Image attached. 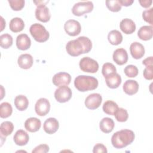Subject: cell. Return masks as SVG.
<instances>
[{"label":"cell","mask_w":153,"mask_h":153,"mask_svg":"<svg viewBox=\"0 0 153 153\" xmlns=\"http://www.w3.org/2000/svg\"><path fill=\"white\" fill-rule=\"evenodd\" d=\"M59 127V124L57 120L55 118L50 117L47 119L43 126L44 130L45 133L51 134L56 133Z\"/></svg>","instance_id":"14"},{"label":"cell","mask_w":153,"mask_h":153,"mask_svg":"<svg viewBox=\"0 0 153 153\" xmlns=\"http://www.w3.org/2000/svg\"><path fill=\"white\" fill-rule=\"evenodd\" d=\"M124 74L128 77L133 78L136 77L138 74V69L137 68L133 65H129L126 66L124 70Z\"/></svg>","instance_id":"35"},{"label":"cell","mask_w":153,"mask_h":153,"mask_svg":"<svg viewBox=\"0 0 153 153\" xmlns=\"http://www.w3.org/2000/svg\"><path fill=\"white\" fill-rule=\"evenodd\" d=\"M92 48L91 40L86 36H79L76 39L71 40L66 45L67 53L73 57L88 53Z\"/></svg>","instance_id":"1"},{"label":"cell","mask_w":153,"mask_h":153,"mask_svg":"<svg viewBox=\"0 0 153 153\" xmlns=\"http://www.w3.org/2000/svg\"><path fill=\"white\" fill-rule=\"evenodd\" d=\"M14 143L19 146L26 145L29 140V136L27 132L23 130H17L13 137Z\"/></svg>","instance_id":"19"},{"label":"cell","mask_w":153,"mask_h":153,"mask_svg":"<svg viewBox=\"0 0 153 153\" xmlns=\"http://www.w3.org/2000/svg\"><path fill=\"white\" fill-rule=\"evenodd\" d=\"M139 2L140 3V5L144 8H149L152 3V0H142V1H139Z\"/></svg>","instance_id":"41"},{"label":"cell","mask_w":153,"mask_h":153,"mask_svg":"<svg viewBox=\"0 0 153 153\" xmlns=\"http://www.w3.org/2000/svg\"><path fill=\"white\" fill-rule=\"evenodd\" d=\"M102 101V96L99 93L89 94L85 100V105L89 109L94 110L98 108Z\"/></svg>","instance_id":"9"},{"label":"cell","mask_w":153,"mask_h":153,"mask_svg":"<svg viewBox=\"0 0 153 153\" xmlns=\"http://www.w3.org/2000/svg\"><path fill=\"white\" fill-rule=\"evenodd\" d=\"M103 112L108 115H114L115 111L118 108V105L112 100H107L103 105Z\"/></svg>","instance_id":"29"},{"label":"cell","mask_w":153,"mask_h":153,"mask_svg":"<svg viewBox=\"0 0 153 153\" xmlns=\"http://www.w3.org/2000/svg\"><path fill=\"white\" fill-rule=\"evenodd\" d=\"M93 4L91 1H82L75 4L72 8V12L76 16H81L92 11Z\"/></svg>","instance_id":"5"},{"label":"cell","mask_w":153,"mask_h":153,"mask_svg":"<svg viewBox=\"0 0 153 153\" xmlns=\"http://www.w3.org/2000/svg\"><path fill=\"white\" fill-rule=\"evenodd\" d=\"M49 151V146L47 144H41L36 146L32 151V153H46Z\"/></svg>","instance_id":"39"},{"label":"cell","mask_w":153,"mask_h":153,"mask_svg":"<svg viewBox=\"0 0 153 153\" xmlns=\"http://www.w3.org/2000/svg\"><path fill=\"white\" fill-rule=\"evenodd\" d=\"M11 8L14 11H20L25 6V1L24 0H8Z\"/></svg>","instance_id":"36"},{"label":"cell","mask_w":153,"mask_h":153,"mask_svg":"<svg viewBox=\"0 0 153 153\" xmlns=\"http://www.w3.org/2000/svg\"><path fill=\"white\" fill-rule=\"evenodd\" d=\"M153 27L152 26H143L137 32L138 37L143 41H148L152 38Z\"/></svg>","instance_id":"22"},{"label":"cell","mask_w":153,"mask_h":153,"mask_svg":"<svg viewBox=\"0 0 153 153\" xmlns=\"http://www.w3.org/2000/svg\"><path fill=\"white\" fill-rule=\"evenodd\" d=\"M108 39L112 45H117L123 41V35L120 31L112 30L108 33Z\"/></svg>","instance_id":"27"},{"label":"cell","mask_w":153,"mask_h":153,"mask_svg":"<svg viewBox=\"0 0 153 153\" xmlns=\"http://www.w3.org/2000/svg\"><path fill=\"white\" fill-rule=\"evenodd\" d=\"M10 29L14 32H21L25 27V23L24 21L19 17H14L12 19L9 24Z\"/></svg>","instance_id":"25"},{"label":"cell","mask_w":153,"mask_h":153,"mask_svg":"<svg viewBox=\"0 0 153 153\" xmlns=\"http://www.w3.org/2000/svg\"><path fill=\"white\" fill-rule=\"evenodd\" d=\"M105 78L107 86L110 88H117L121 83V76L117 73L112 74Z\"/></svg>","instance_id":"24"},{"label":"cell","mask_w":153,"mask_h":153,"mask_svg":"<svg viewBox=\"0 0 153 153\" xmlns=\"http://www.w3.org/2000/svg\"><path fill=\"white\" fill-rule=\"evenodd\" d=\"M33 2L36 4V5L37 7L38 6H41V5H45L48 2V1H34Z\"/></svg>","instance_id":"44"},{"label":"cell","mask_w":153,"mask_h":153,"mask_svg":"<svg viewBox=\"0 0 153 153\" xmlns=\"http://www.w3.org/2000/svg\"><path fill=\"white\" fill-rule=\"evenodd\" d=\"M112 58L117 65H123L126 63L128 60V54L125 49L123 48H117L114 51Z\"/></svg>","instance_id":"13"},{"label":"cell","mask_w":153,"mask_h":153,"mask_svg":"<svg viewBox=\"0 0 153 153\" xmlns=\"http://www.w3.org/2000/svg\"><path fill=\"white\" fill-rule=\"evenodd\" d=\"M71 81V76L69 74L65 72H60L56 74L52 79L54 85L60 87L63 85H68Z\"/></svg>","instance_id":"10"},{"label":"cell","mask_w":153,"mask_h":153,"mask_svg":"<svg viewBox=\"0 0 153 153\" xmlns=\"http://www.w3.org/2000/svg\"><path fill=\"white\" fill-rule=\"evenodd\" d=\"M152 62H153V57L150 56L145 59H144L142 61V64L144 65L145 66H149V65H152Z\"/></svg>","instance_id":"43"},{"label":"cell","mask_w":153,"mask_h":153,"mask_svg":"<svg viewBox=\"0 0 153 153\" xmlns=\"http://www.w3.org/2000/svg\"><path fill=\"white\" fill-rule=\"evenodd\" d=\"M30 33L33 39L39 42H44L49 38V32L46 30L45 27L39 24L34 23L32 25L29 29Z\"/></svg>","instance_id":"4"},{"label":"cell","mask_w":153,"mask_h":153,"mask_svg":"<svg viewBox=\"0 0 153 153\" xmlns=\"http://www.w3.org/2000/svg\"><path fill=\"white\" fill-rule=\"evenodd\" d=\"M17 63L20 68L27 69L32 67L33 60L32 56L29 54H21L17 60Z\"/></svg>","instance_id":"20"},{"label":"cell","mask_w":153,"mask_h":153,"mask_svg":"<svg viewBox=\"0 0 153 153\" xmlns=\"http://www.w3.org/2000/svg\"><path fill=\"white\" fill-rule=\"evenodd\" d=\"M13 112V108L8 102H3L0 105V117L2 118L9 117Z\"/></svg>","instance_id":"30"},{"label":"cell","mask_w":153,"mask_h":153,"mask_svg":"<svg viewBox=\"0 0 153 153\" xmlns=\"http://www.w3.org/2000/svg\"><path fill=\"white\" fill-rule=\"evenodd\" d=\"M102 75L105 78L117 73L115 66L111 63H105L103 64L102 69Z\"/></svg>","instance_id":"32"},{"label":"cell","mask_w":153,"mask_h":153,"mask_svg":"<svg viewBox=\"0 0 153 153\" xmlns=\"http://www.w3.org/2000/svg\"><path fill=\"white\" fill-rule=\"evenodd\" d=\"M152 13H153V8H151L149 10H146L143 11L142 17L143 19L147 23H149L151 26L153 25L152 22Z\"/></svg>","instance_id":"37"},{"label":"cell","mask_w":153,"mask_h":153,"mask_svg":"<svg viewBox=\"0 0 153 153\" xmlns=\"http://www.w3.org/2000/svg\"><path fill=\"white\" fill-rule=\"evenodd\" d=\"M79 68L83 72L88 73H96L99 69V64L95 60L84 57L79 61Z\"/></svg>","instance_id":"6"},{"label":"cell","mask_w":153,"mask_h":153,"mask_svg":"<svg viewBox=\"0 0 153 153\" xmlns=\"http://www.w3.org/2000/svg\"><path fill=\"white\" fill-rule=\"evenodd\" d=\"M123 88L127 94L133 95L138 91L139 84L135 80L128 79L124 83Z\"/></svg>","instance_id":"21"},{"label":"cell","mask_w":153,"mask_h":153,"mask_svg":"<svg viewBox=\"0 0 153 153\" xmlns=\"http://www.w3.org/2000/svg\"><path fill=\"white\" fill-rule=\"evenodd\" d=\"M106 5L107 8L112 12H118L121 9V5L118 0H107Z\"/></svg>","instance_id":"34"},{"label":"cell","mask_w":153,"mask_h":153,"mask_svg":"<svg viewBox=\"0 0 153 153\" xmlns=\"http://www.w3.org/2000/svg\"><path fill=\"white\" fill-rule=\"evenodd\" d=\"M14 130V125L11 121H4L0 126V133L1 137H7L10 135Z\"/></svg>","instance_id":"28"},{"label":"cell","mask_w":153,"mask_h":153,"mask_svg":"<svg viewBox=\"0 0 153 153\" xmlns=\"http://www.w3.org/2000/svg\"><path fill=\"white\" fill-rule=\"evenodd\" d=\"M14 105L16 108L20 111H23L26 110L29 105V100L24 95H18L14 99Z\"/></svg>","instance_id":"26"},{"label":"cell","mask_w":153,"mask_h":153,"mask_svg":"<svg viewBox=\"0 0 153 153\" xmlns=\"http://www.w3.org/2000/svg\"><path fill=\"white\" fill-rule=\"evenodd\" d=\"M114 115H115L116 120L119 122H125L128 117L127 111L122 108H118Z\"/></svg>","instance_id":"33"},{"label":"cell","mask_w":153,"mask_h":153,"mask_svg":"<svg viewBox=\"0 0 153 153\" xmlns=\"http://www.w3.org/2000/svg\"><path fill=\"white\" fill-rule=\"evenodd\" d=\"M41 126L40 120L36 117L27 118L25 122V127L29 132H36L38 131Z\"/></svg>","instance_id":"17"},{"label":"cell","mask_w":153,"mask_h":153,"mask_svg":"<svg viewBox=\"0 0 153 153\" xmlns=\"http://www.w3.org/2000/svg\"><path fill=\"white\" fill-rule=\"evenodd\" d=\"M50 103L48 99L45 98H40L38 99L35 105L36 113L39 116H45L50 111Z\"/></svg>","instance_id":"11"},{"label":"cell","mask_w":153,"mask_h":153,"mask_svg":"<svg viewBox=\"0 0 153 153\" xmlns=\"http://www.w3.org/2000/svg\"><path fill=\"white\" fill-rule=\"evenodd\" d=\"M64 29L68 35L72 36H75L80 33L81 26L78 21L71 19L65 22L64 25Z\"/></svg>","instance_id":"8"},{"label":"cell","mask_w":153,"mask_h":153,"mask_svg":"<svg viewBox=\"0 0 153 153\" xmlns=\"http://www.w3.org/2000/svg\"><path fill=\"white\" fill-rule=\"evenodd\" d=\"M98 80L89 75H78L74 80V85L79 91H87L95 90L98 86Z\"/></svg>","instance_id":"3"},{"label":"cell","mask_w":153,"mask_h":153,"mask_svg":"<svg viewBox=\"0 0 153 153\" xmlns=\"http://www.w3.org/2000/svg\"><path fill=\"white\" fill-rule=\"evenodd\" d=\"M13 42V37L8 33L2 34L0 36V45L3 48H10L12 45Z\"/></svg>","instance_id":"31"},{"label":"cell","mask_w":153,"mask_h":153,"mask_svg":"<svg viewBox=\"0 0 153 153\" xmlns=\"http://www.w3.org/2000/svg\"><path fill=\"white\" fill-rule=\"evenodd\" d=\"M145 51L143 45L138 42H133L130 46V54L135 59H141L144 56Z\"/></svg>","instance_id":"15"},{"label":"cell","mask_w":153,"mask_h":153,"mask_svg":"<svg viewBox=\"0 0 153 153\" xmlns=\"http://www.w3.org/2000/svg\"><path fill=\"white\" fill-rule=\"evenodd\" d=\"M143 75L144 78L148 80L153 79V65L146 66L143 70Z\"/></svg>","instance_id":"38"},{"label":"cell","mask_w":153,"mask_h":153,"mask_svg":"<svg viewBox=\"0 0 153 153\" xmlns=\"http://www.w3.org/2000/svg\"><path fill=\"white\" fill-rule=\"evenodd\" d=\"M72 95L71 89L68 85L59 87L55 90L54 97L60 103H65L69 101Z\"/></svg>","instance_id":"7"},{"label":"cell","mask_w":153,"mask_h":153,"mask_svg":"<svg viewBox=\"0 0 153 153\" xmlns=\"http://www.w3.org/2000/svg\"><path fill=\"white\" fill-rule=\"evenodd\" d=\"M115 126L114 122L112 118L109 117H105L101 120L99 124L100 130L105 133H111Z\"/></svg>","instance_id":"23"},{"label":"cell","mask_w":153,"mask_h":153,"mask_svg":"<svg viewBox=\"0 0 153 153\" xmlns=\"http://www.w3.org/2000/svg\"><path fill=\"white\" fill-rule=\"evenodd\" d=\"M108 152L106 147L102 144V143H97L96 144L93 149V153H97V152H103V153H106Z\"/></svg>","instance_id":"40"},{"label":"cell","mask_w":153,"mask_h":153,"mask_svg":"<svg viewBox=\"0 0 153 153\" xmlns=\"http://www.w3.org/2000/svg\"><path fill=\"white\" fill-rule=\"evenodd\" d=\"M31 41L27 35L22 33L19 35L16 38V46L20 50H26L30 48Z\"/></svg>","instance_id":"16"},{"label":"cell","mask_w":153,"mask_h":153,"mask_svg":"<svg viewBox=\"0 0 153 153\" xmlns=\"http://www.w3.org/2000/svg\"><path fill=\"white\" fill-rule=\"evenodd\" d=\"M35 17L37 20L40 22L45 23L50 20L51 18V14L50 10L45 5L37 7L35 10Z\"/></svg>","instance_id":"12"},{"label":"cell","mask_w":153,"mask_h":153,"mask_svg":"<svg viewBox=\"0 0 153 153\" xmlns=\"http://www.w3.org/2000/svg\"><path fill=\"white\" fill-rule=\"evenodd\" d=\"M134 132L128 129H123L113 134L111 137V143L117 149L123 148L131 144L134 140Z\"/></svg>","instance_id":"2"},{"label":"cell","mask_w":153,"mask_h":153,"mask_svg":"<svg viewBox=\"0 0 153 153\" xmlns=\"http://www.w3.org/2000/svg\"><path fill=\"white\" fill-rule=\"evenodd\" d=\"M118 1L121 6H125V7H128L131 5L134 2L133 0H118Z\"/></svg>","instance_id":"42"},{"label":"cell","mask_w":153,"mask_h":153,"mask_svg":"<svg viewBox=\"0 0 153 153\" xmlns=\"http://www.w3.org/2000/svg\"><path fill=\"white\" fill-rule=\"evenodd\" d=\"M120 27L124 33L131 34L136 30V25L131 19L126 18L121 21Z\"/></svg>","instance_id":"18"}]
</instances>
